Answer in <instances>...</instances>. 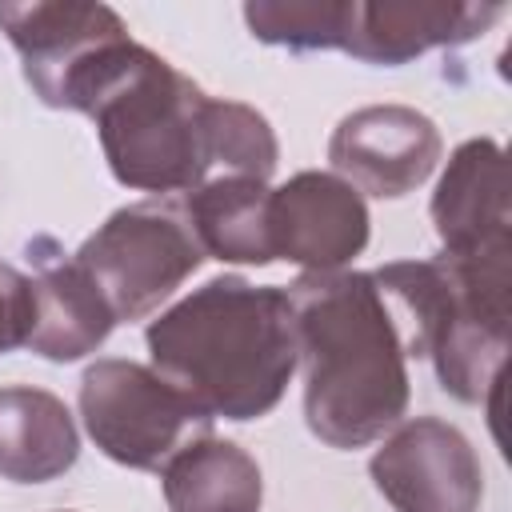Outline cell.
<instances>
[{
    "mask_svg": "<svg viewBox=\"0 0 512 512\" xmlns=\"http://www.w3.org/2000/svg\"><path fill=\"white\" fill-rule=\"evenodd\" d=\"M432 228L448 256H500L508 240V164L504 148L488 136L464 140L432 192Z\"/></svg>",
    "mask_w": 512,
    "mask_h": 512,
    "instance_id": "cell-13",
    "label": "cell"
},
{
    "mask_svg": "<svg viewBox=\"0 0 512 512\" xmlns=\"http://www.w3.org/2000/svg\"><path fill=\"white\" fill-rule=\"evenodd\" d=\"M24 256L32 268L28 280H32V308H36L28 348L56 364L84 360L116 328L108 300L100 296L92 276L76 264V256L60 248L56 236H32L24 244Z\"/></svg>",
    "mask_w": 512,
    "mask_h": 512,
    "instance_id": "cell-12",
    "label": "cell"
},
{
    "mask_svg": "<svg viewBox=\"0 0 512 512\" xmlns=\"http://www.w3.org/2000/svg\"><path fill=\"white\" fill-rule=\"evenodd\" d=\"M80 456V432L68 404L32 384L0 388V476L44 484L64 476Z\"/></svg>",
    "mask_w": 512,
    "mask_h": 512,
    "instance_id": "cell-14",
    "label": "cell"
},
{
    "mask_svg": "<svg viewBox=\"0 0 512 512\" xmlns=\"http://www.w3.org/2000/svg\"><path fill=\"white\" fill-rule=\"evenodd\" d=\"M72 256L108 300L116 324L152 316L208 260L180 196L116 208Z\"/></svg>",
    "mask_w": 512,
    "mask_h": 512,
    "instance_id": "cell-5",
    "label": "cell"
},
{
    "mask_svg": "<svg viewBox=\"0 0 512 512\" xmlns=\"http://www.w3.org/2000/svg\"><path fill=\"white\" fill-rule=\"evenodd\" d=\"M504 16V4L472 0H352L344 48L380 68H400L428 48H460L484 36Z\"/></svg>",
    "mask_w": 512,
    "mask_h": 512,
    "instance_id": "cell-11",
    "label": "cell"
},
{
    "mask_svg": "<svg viewBox=\"0 0 512 512\" xmlns=\"http://www.w3.org/2000/svg\"><path fill=\"white\" fill-rule=\"evenodd\" d=\"M352 0H252L244 4V24L260 44L288 52H328L344 48Z\"/></svg>",
    "mask_w": 512,
    "mask_h": 512,
    "instance_id": "cell-17",
    "label": "cell"
},
{
    "mask_svg": "<svg viewBox=\"0 0 512 512\" xmlns=\"http://www.w3.org/2000/svg\"><path fill=\"white\" fill-rule=\"evenodd\" d=\"M368 476L392 512H476L484 500L472 440L440 416L400 420L372 452Z\"/></svg>",
    "mask_w": 512,
    "mask_h": 512,
    "instance_id": "cell-8",
    "label": "cell"
},
{
    "mask_svg": "<svg viewBox=\"0 0 512 512\" xmlns=\"http://www.w3.org/2000/svg\"><path fill=\"white\" fill-rule=\"evenodd\" d=\"M152 368L208 420L268 416L300 364L288 292L224 272L164 308L144 332Z\"/></svg>",
    "mask_w": 512,
    "mask_h": 512,
    "instance_id": "cell-2",
    "label": "cell"
},
{
    "mask_svg": "<svg viewBox=\"0 0 512 512\" xmlns=\"http://www.w3.org/2000/svg\"><path fill=\"white\" fill-rule=\"evenodd\" d=\"M368 204L336 172H296L268 192L272 256L304 272H340L368 248Z\"/></svg>",
    "mask_w": 512,
    "mask_h": 512,
    "instance_id": "cell-10",
    "label": "cell"
},
{
    "mask_svg": "<svg viewBox=\"0 0 512 512\" xmlns=\"http://www.w3.org/2000/svg\"><path fill=\"white\" fill-rule=\"evenodd\" d=\"M372 280L404 312L408 356L432 360L440 388L460 404L496 412L512 328V252L392 260Z\"/></svg>",
    "mask_w": 512,
    "mask_h": 512,
    "instance_id": "cell-4",
    "label": "cell"
},
{
    "mask_svg": "<svg viewBox=\"0 0 512 512\" xmlns=\"http://www.w3.org/2000/svg\"><path fill=\"white\" fill-rule=\"evenodd\" d=\"M0 32L16 48L36 100L60 112H80L96 68L132 40L116 8L84 0H0Z\"/></svg>",
    "mask_w": 512,
    "mask_h": 512,
    "instance_id": "cell-7",
    "label": "cell"
},
{
    "mask_svg": "<svg viewBox=\"0 0 512 512\" xmlns=\"http://www.w3.org/2000/svg\"><path fill=\"white\" fill-rule=\"evenodd\" d=\"M32 280L16 264L0 260V356L28 348L32 336Z\"/></svg>",
    "mask_w": 512,
    "mask_h": 512,
    "instance_id": "cell-19",
    "label": "cell"
},
{
    "mask_svg": "<svg viewBox=\"0 0 512 512\" xmlns=\"http://www.w3.org/2000/svg\"><path fill=\"white\" fill-rule=\"evenodd\" d=\"M280 160L276 132L264 112L240 100H216L212 112V176H256L272 180ZM208 176V180H212Z\"/></svg>",
    "mask_w": 512,
    "mask_h": 512,
    "instance_id": "cell-18",
    "label": "cell"
},
{
    "mask_svg": "<svg viewBox=\"0 0 512 512\" xmlns=\"http://www.w3.org/2000/svg\"><path fill=\"white\" fill-rule=\"evenodd\" d=\"M80 112L96 124L104 160L124 188L184 196L212 176L216 96L136 40L96 68Z\"/></svg>",
    "mask_w": 512,
    "mask_h": 512,
    "instance_id": "cell-3",
    "label": "cell"
},
{
    "mask_svg": "<svg viewBox=\"0 0 512 512\" xmlns=\"http://www.w3.org/2000/svg\"><path fill=\"white\" fill-rule=\"evenodd\" d=\"M160 488L168 512H260V464L232 440L200 436L184 444L164 468Z\"/></svg>",
    "mask_w": 512,
    "mask_h": 512,
    "instance_id": "cell-16",
    "label": "cell"
},
{
    "mask_svg": "<svg viewBox=\"0 0 512 512\" xmlns=\"http://www.w3.org/2000/svg\"><path fill=\"white\" fill-rule=\"evenodd\" d=\"M268 192L272 188L256 176H212L184 192L180 200L204 256L220 264H272Z\"/></svg>",
    "mask_w": 512,
    "mask_h": 512,
    "instance_id": "cell-15",
    "label": "cell"
},
{
    "mask_svg": "<svg viewBox=\"0 0 512 512\" xmlns=\"http://www.w3.org/2000/svg\"><path fill=\"white\" fill-rule=\"evenodd\" d=\"M296 356L304 364V420L328 448L384 440L412 396L404 328L372 272H304L288 288Z\"/></svg>",
    "mask_w": 512,
    "mask_h": 512,
    "instance_id": "cell-1",
    "label": "cell"
},
{
    "mask_svg": "<svg viewBox=\"0 0 512 512\" xmlns=\"http://www.w3.org/2000/svg\"><path fill=\"white\" fill-rule=\"evenodd\" d=\"M80 420L92 444L136 472H160L184 444L212 436V420L152 364L104 356L80 376Z\"/></svg>",
    "mask_w": 512,
    "mask_h": 512,
    "instance_id": "cell-6",
    "label": "cell"
},
{
    "mask_svg": "<svg viewBox=\"0 0 512 512\" xmlns=\"http://www.w3.org/2000/svg\"><path fill=\"white\" fill-rule=\"evenodd\" d=\"M444 140L432 116L408 104H368L348 112L328 140V160L360 196L400 200L440 164Z\"/></svg>",
    "mask_w": 512,
    "mask_h": 512,
    "instance_id": "cell-9",
    "label": "cell"
}]
</instances>
